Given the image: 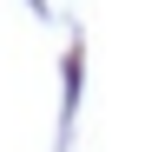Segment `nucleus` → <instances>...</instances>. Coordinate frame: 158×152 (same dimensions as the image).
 <instances>
[]
</instances>
